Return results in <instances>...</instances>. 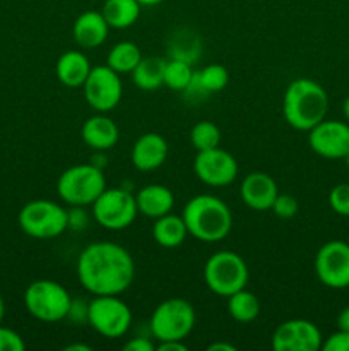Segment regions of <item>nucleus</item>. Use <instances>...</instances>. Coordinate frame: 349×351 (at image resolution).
<instances>
[{
  "mask_svg": "<svg viewBox=\"0 0 349 351\" xmlns=\"http://www.w3.org/2000/svg\"><path fill=\"white\" fill-rule=\"evenodd\" d=\"M157 351H187V345L183 341H159L156 346Z\"/></svg>",
  "mask_w": 349,
  "mask_h": 351,
  "instance_id": "nucleus-36",
  "label": "nucleus"
},
{
  "mask_svg": "<svg viewBox=\"0 0 349 351\" xmlns=\"http://www.w3.org/2000/svg\"><path fill=\"white\" fill-rule=\"evenodd\" d=\"M248 266L242 256L231 250H219L204 266V281L212 293L226 297L243 290L248 283Z\"/></svg>",
  "mask_w": 349,
  "mask_h": 351,
  "instance_id": "nucleus-5",
  "label": "nucleus"
},
{
  "mask_svg": "<svg viewBox=\"0 0 349 351\" xmlns=\"http://www.w3.org/2000/svg\"><path fill=\"white\" fill-rule=\"evenodd\" d=\"M17 221L27 237L48 240L60 237L68 228V211L48 199H34L23 206Z\"/></svg>",
  "mask_w": 349,
  "mask_h": 351,
  "instance_id": "nucleus-7",
  "label": "nucleus"
},
{
  "mask_svg": "<svg viewBox=\"0 0 349 351\" xmlns=\"http://www.w3.org/2000/svg\"><path fill=\"white\" fill-rule=\"evenodd\" d=\"M106 189V178L101 168L92 163L74 165L58 177V197L68 206H92Z\"/></svg>",
  "mask_w": 349,
  "mask_h": 351,
  "instance_id": "nucleus-4",
  "label": "nucleus"
},
{
  "mask_svg": "<svg viewBox=\"0 0 349 351\" xmlns=\"http://www.w3.org/2000/svg\"><path fill=\"white\" fill-rule=\"evenodd\" d=\"M140 58H142V53H140V48L135 43L120 41L108 51L106 65L115 72H118V74H130L137 67Z\"/></svg>",
  "mask_w": 349,
  "mask_h": 351,
  "instance_id": "nucleus-26",
  "label": "nucleus"
},
{
  "mask_svg": "<svg viewBox=\"0 0 349 351\" xmlns=\"http://www.w3.org/2000/svg\"><path fill=\"white\" fill-rule=\"evenodd\" d=\"M112 27L108 26L106 19L101 12L96 10H86L77 19L74 21L72 26V36L74 41L81 48L92 50V48L101 47L108 38V33Z\"/></svg>",
  "mask_w": 349,
  "mask_h": 351,
  "instance_id": "nucleus-18",
  "label": "nucleus"
},
{
  "mask_svg": "<svg viewBox=\"0 0 349 351\" xmlns=\"http://www.w3.org/2000/svg\"><path fill=\"white\" fill-rule=\"evenodd\" d=\"M140 5H157V3L164 2V0H137Z\"/></svg>",
  "mask_w": 349,
  "mask_h": 351,
  "instance_id": "nucleus-41",
  "label": "nucleus"
},
{
  "mask_svg": "<svg viewBox=\"0 0 349 351\" xmlns=\"http://www.w3.org/2000/svg\"><path fill=\"white\" fill-rule=\"evenodd\" d=\"M322 343L320 329L308 319L284 321L272 335V348L276 351H318Z\"/></svg>",
  "mask_w": 349,
  "mask_h": 351,
  "instance_id": "nucleus-15",
  "label": "nucleus"
},
{
  "mask_svg": "<svg viewBox=\"0 0 349 351\" xmlns=\"http://www.w3.org/2000/svg\"><path fill=\"white\" fill-rule=\"evenodd\" d=\"M197 315L185 298H168L154 308L149 328L157 341H183L194 329Z\"/></svg>",
  "mask_w": 349,
  "mask_h": 351,
  "instance_id": "nucleus-8",
  "label": "nucleus"
},
{
  "mask_svg": "<svg viewBox=\"0 0 349 351\" xmlns=\"http://www.w3.org/2000/svg\"><path fill=\"white\" fill-rule=\"evenodd\" d=\"M337 329L349 332V305L342 308L337 315Z\"/></svg>",
  "mask_w": 349,
  "mask_h": 351,
  "instance_id": "nucleus-37",
  "label": "nucleus"
},
{
  "mask_svg": "<svg viewBox=\"0 0 349 351\" xmlns=\"http://www.w3.org/2000/svg\"><path fill=\"white\" fill-rule=\"evenodd\" d=\"M194 171L198 180L209 187H226L238 177V163L233 154L218 146L207 151H197Z\"/></svg>",
  "mask_w": 349,
  "mask_h": 351,
  "instance_id": "nucleus-13",
  "label": "nucleus"
},
{
  "mask_svg": "<svg viewBox=\"0 0 349 351\" xmlns=\"http://www.w3.org/2000/svg\"><path fill=\"white\" fill-rule=\"evenodd\" d=\"M137 209L146 218L157 219L171 213L174 206V195L168 187L159 184H151L140 189L135 195Z\"/></svg>",
  "mask_w": 349,
  "mask_h": 351,
  "instance_id": "nucleus-20",
  "label": "nucleus"
},
{
  "mask_svg": "<svg viewBox=\"0 0 349 351\" xmlns=\"http://www.w3.org/2000/svg\"><path fill=\"white\" fill-rule=\"evenodd\" d=\"M194 74L192 64L181 60V58L171 57L164 65V86L173 91H185L194 79Z\"/></svg>",
  "mask_w": 349,
  "mask_h": 351,
  "instance_id": "nucleus-27",
  "label": "nucleus"
},
{
  "mask_svg": "<svg viewBox=\"0 0 349 351\" xmlns=\"http://www.w3.org/2000/svg\"><path fill=\"white\" fill-rule=\"evenodd\" d=\"M207 351H236V346L231 345V343L216 341V343H212V345L207 346Z\"/></svg>",
  "mask_w": 349,
  "mask_h": 351,
  "instance_id": "nucleus-38",
  "label": "nucleus"
},
{
  "mask_svg": "<svg viewBox=\"0 0 349 351\" xmlns=\"http://www.w3.org/2000/svg\"><path fill=\"white\" fill-rule=\"evenodd\" d=\"M164 65L166 60L159 57H142L137 67L130 72L132 82L140 91H156L164 86Z\"/></svg>",
  "mask_w": 349,
  "mask_h": 351,
  "instance_id": "nucleus-24",
  "label": "nucleus"
},
{
  "mask_svg": "<svg viewBox=\"0 0 349 351\" xmlns=\"http://www.w3.org/2000/svg\"><path fill=\"white\" fill-rule=\"evenodd\" d=\"M328 206L339 216L349 218V184H337L328 192Z\"/></svg>",
  "mask_w": 349,
  "mask_h": 351,
  "instance_id": "nucleus-30",
  "label": "nucleus"
},
{
  "mask_svg": "<svg viewBox=\"0 0 349 351\" xmlns=\"http://www.w3.org/2000/svg\"><path fill=\"white\" fill-rule=\"evenodd\" d=\"M26 343L19 332L0 326V351H24Z\"/></svg>",
  "mask_w": 349,
  "mask_h": 351,
  "instance_id": "nucleus-32",
  "label": "nucleus"
},
{
  "mask_svg": "<svg viewBox=\"0 0 349 351\" xmlns=\"http://www.w3.org/2000/svg\"><path fill=\"white\" fill-rule=\"evenodd\" d=\"M140 3L137 0H106L103 3L101 14L109 27L127 29L133 26L140 16Z\"/></svg>",
  "mask_w": 349,
  "mask_h": 351,
  "instance_id": "nucleus-23",
  "label": "nucleus"
},
{
  "mask_svg": "<svg viewBox=\"0 0 349 351\" xmlns=\"http://www.w3.org/2000/svg\"><path fill=\"white\" fill-rule=\"evenodd\" d=\"M324 351H349V332L337 329L335 332L328 335L322 343Z\"/></svg>",
  "mask_w": 349,
  "mask_h": 351,
  "instance_id": "nucleus-33",
  "label": "nucleus"
},
{
  "mask_svg": "<svg viewBox=\"0 0 349 351\" xmlns=\"http://www.w3.org/2000/svg\"><path fill=\"white\" fill-rule=\"evenodd\" d=\"M190 141L192 146L197 151H207L212 147H218L221 143V130L216 123L209 122V120H202L197 122L190 130Z\"/></svg>",
  "mask_w": 349,
  "mask_h": 351,
  "instance_id": "nucleus-28",
  "label": "nucleus"
},
{
  "mask_svg": "<svg viewBox=\"0 0 349 351\" xmlns=\"http://www.w3.org/2000/svg\"><path fill=\"white\" fill-rule=\"evenodd\" d=\"M197 77L202 88L205 89V93L211 95V93L222 91V89L228 86L229 72L224 65L211 64L207 65V67L202 69L201 72H197Z\"/></svg>",
  "mask_w": 349,
  "mask_h": 351,
  "instance_id": "nucleus-29",
  "label": "nucleus"
},
{
  "mask_svg": "<svg viewBox=\"0 0 349 351\" xmlns=\"http://www.w3.org/2000/svg\"><path fill=\"white\" fill-rule=\"evenodd\" d=\"M308 144L320 158L344 160L349 154V123L324 119L308 130Z\"/></svg>",
  "mask_w": 349,
  "mask_h": 351,
  "instance_id": "nucleus-14",
  "label": "nucleus"
},
{
  "mask_svg": "<svg viewBox=\"0 0 349 351\" xmlns=\"http://www.w3.org/2000/svg\"><path fill=\"white\" fill-rule=\"evenodd\" d=\"M137 209L135 195L125 189H105L98 199L92 202V216L103 228L125 230L135 221Z\"/></svg>",
  "mask_w": 349,
  "mask_h": 351,
  "instance_id": "nucleus-10",
  "label": "nucleus"
},
{
  "mask_svg": "<svg viewBox=\"0 0 349 351\" xmlns=\"http://www.w3.org/2000/svg\"><path fill=\"white\" fill-rule=\"evenodd\" d=\"M24 305L34 319L51 324L67 319L72 297L57 281L36 280L24 291Z\"/></svg>",
  "mask_w": 349,
  "mask_h": 351,
  "instance_id": "nucleus-6",
  "label": "nucleus"
},
{
  "mask_svg": "<svg viewBox=\"0 0 349 351\" xmlns=\"http://www.w3.org/2000/svg\"><path fill=\"white\" fill-rule=\"evenodd\" d=\"M168 158V143L156 132H146L135 141L130 153L132 165L139 171H153Z\"/></svg>",
  "mask_w": 349,
  "mask_h": 351,
  "instance_id": "nucleus-17",
  "label": "nucleus"
},
{
  "mask_svg": "<svg viewBox=\"0 0 349 351\" xmlns=\"http://www.w3.org/2000/svg\"><path fill=\"white\" fill-rule=\"evenodd\" d=\"M88 225V215L81 206H72L68 211V228L72 230H82Z\"/></svg>",
  "mask_w": 349,
  "mask_h": 351,
  "instance_id": "nucleus-34",
  "label": "nucleus"
},
{
  "mask_svg": "<svg viewBox=\"0 0 349 351\" xmlns=\"http://www.w3.org/2000/svg\"><path fill=\"white\" fill-rule=\"evenodd\" d=\"M188 235L205 243L221 242L233 226L231 209L212 194H198L185 204L181 213Z\"/></svg>",
  "mask_w": 349,
  "mask_h": 351,
  "instance_id": "nucleus-3",
  "label": "nucleus"
},
{
  "mask_svg": "<svg viewBox=\"0 0 349 351\" xmlns=\"http://www.w3.org/2000/svg\"><path fill=\"white\" fill-rule=\"evenodd\" d=\"M77 278L91 295H122L135 278V263L125 247L92 242L79 254Z\"/></svg>",
  "mask_w": 349,
  "mask_h": 351,
  "instance_id": "nucleus-1",
  "label": "nucleus"
},
{
  "mask_svg": "<svg viewBox=\"0 0 349 351\" xmlns=\"http://www.w3.org/2000/svg\"><path fill=\"white\" fill-rule=\"evenodd\" d=\"M328 95L317 81L298 77L284 91V120L293 129L308 132L327 117Z\"/></svg>",
  "mask_w": 349,
  "mask_h": 351,
  "instance_id": "nucleus-2",
  "label": "nucleus"
},
{
  "mask_svg": "<svg viewBox=\"0 0 349 351\" xmlns=\"http://www.w3.org/2000/svg\"><path fill=\"white\" fill-rule=\"evenodd\" d=\"M270 209H272L274 215H276L277 218L291 219L298 215V209H300V206H298V201L294 195L277 194L276 201H274L272 208Z\"/></svg>",
  "mask_w": 349,
  "mask_h": 351,
  "instance_id": "nucleus-31",
  "label": "nucleus"
},
{
  "mask_svg": "<svg viewBox=\"0 0 349 351\" xmlns=\"http://www.w3.org/2000/svg\"><path fill=\"white\" fill-rule=\"evenodd\" d=\"M64 350L65 351H91V346L81 345V343H74V345H67Z\"/></svg>",
  "mask_w": 349,
  "mask_h": 351,
  "instance_id": "nucleus-39",
  "label": "nucleus"
},
{
  "mask_svg": "<svg viewBox=\"0 0 349 351\" xmlns=\"http://www.w3.org/2000/svg\"><path fill=\"white\" fill-rule=\"evenodd\" d=\"M91 62L82 51L68 50L57 60V77L67 88H82L91 72Z\"/></svg>",
  "mask_w": 349,
  "mask_h": 351,
  "instance_id": "nucleus-21",
  "label": "nucleus"
},
{
  "mask_svg": "<svg viewBox=\"0 0 349 351\" xmlns=\"http://www.w3.org/2000/svg\"><path fill=\"white\" fill-rule=\"evenodd\" d=\"M86 103L98 113H108L118 106L123 95V84L118 72L108 65L92 67L82 84Z\"/></svg>",
  "mask_w": 349,
  "mask_h": 351,
  "instance_id": "nucleus-11",
  "label": "nucleus"
},
{
  "mask_svg": "<svg viewBox=\"0 0 349 351\" xmlns=\"http://www.w3.org/2000/svg\"><path fill=\"white\" fill-rule=\"evenodd\" d=\"M88 324L103 338H122L132 326V311L118 295H96L88 304Z\"/></svg>",
  "mask_w": 349,
  "mask_h": 351,
  "instance_id": "nucleus-9",
  "label": "nucleus"
},
{
  "mask_svg": "<svg viewBox=\"0 0 349 351\" xmlns=\"http://www.w3.org/2000/svg\"><path fill=\"white\" fill-rule=\"evenodd\" d=\"M342 113H344L346 122L349 123V96L344 99V103H342Z\"/></svg>",
  "mask_w": 349,
  "mask_h": 351,
  "instance_id": "nucleus-40",
  "label": "nucleus"
},
{
  "mask_svg": "<svg viewBox=\"0 0 349 351\" xmlns=\"http://www.w3.org/2000/svg\"><path fill=\"white\" fill-rule=\"evenodd\" d=\"M125 351H156V345L151 339L144 338V336H137V338L129 339L123 345Z\"/></svg>",
  "mask_w": 349,
  "mask_h": 351,
  "instance_id": "nucleus-35",
  "label": "nucleus"
},
{
  "mask_svg": "<svg viewBox=\"0 0 349 351\" xmlns=\"http://www.w3.org/2000/svg\"><path fill=\"white\" fill-rule=\"evenodd\" d=\"M315 274L324 287L332 290L349 288V243L331 240L315 256Z\"/></svg>",
  "mask_w": 349,
  "mask_h": 351,
  "instance_id": "nucleus-12",
  "label": "nucleus"
},
{
  "mask_svg": "<svg viewBox=\"0 0 349 351\" xmlns=\"http://www.w3.org/2000/svg\"><path fill=\"white\" fill-rule=\"evenodd\" d=\"M228 314L231 315L233 321L242 322H252L259 317L260 314V302L255 297V293L248 291L246 288L236 291V293L228 297Z\"/></svg>",
  "mask_w": 349,
  "mask_h": 351,
  "instance_id": "nucleus-25",
  "label": "nucleus"
},
{
  "mask_svg": "<svg viewBox=\"0 0 349 351\" xmlns=\"http://www.w3.org/2000/svg\"><path fill=\"white\" fill-rule=\"evenodd\" d=\"M277 184L270 175L263 171H252L246 175L240 187L242 201L253 211H269L276 201Z\"/></svg>",
  "mask_w": 349,
  "mask_h": 351,
  "instance_id": "nucleus-16",
  "label": "nucleus"
},
{
  "mask_svg": "<svg viewBox=\"0 0 349 351\" xmlns=\"http://www.w3.org/2000/svg\"><path fill=\"white\" fill-rule=\"evenodd\" d=\"M82 141L92 151H108L118 143L120 139V130L116 123L112 119H108L103 113L92 115L82 123L81 130Z\"/></svg>",
  "mask_w": 349,
  "mask_h": 351,
  "instance_id": "nucleus-19",
  "label": "nucleus"
},
{
  "mask_svg": "<svg viewBox=\"0 0 349 351\" xmlns=\"http://www.w3.org/2000/svg\"><path fill=\"white\" fill-rule=\"evenodd\" d=\"M344 160H346V163H348V167H349V154H348V156L344 158Z\"/></svg>",
  "mask_w": 349,
  "mask_h": 351,
  "instance_id": "nucleus-43",
  "label": "nucleus"
},
{
  "mask_svg": "<svg viewBox=\"0 0 349 351\" xmlns=\"http://www.w3.org/2000/svg\"><path fill=\"white\" fill-rule=\"evenodd\" d=\"M3 314H5V305H3V300H2V297H0V322H2V319H3Z\"/></svg>",
  "mask_w": 349,
  "mask_h": 351,
  "instance_id": "nucleus-42",
  "label": "nucleus"
},
{
  "mask_svg": "<svg viewBox=\"0 0 349 351\" xmlns=\"http://www.w3.org/2000/svg\"><path fill=\"white\" fill-rule=\"evenodd\" d=\"M188 232L181 216H174L171 213L154 219L153 239L163 249H174L180 247L187 239Z\"/></svg>",
  "mask_w": 349,
  "mask_h": 351,
  "instance_id": "nucleus-22",
  "label": "nucleus"
}]
</instances>
